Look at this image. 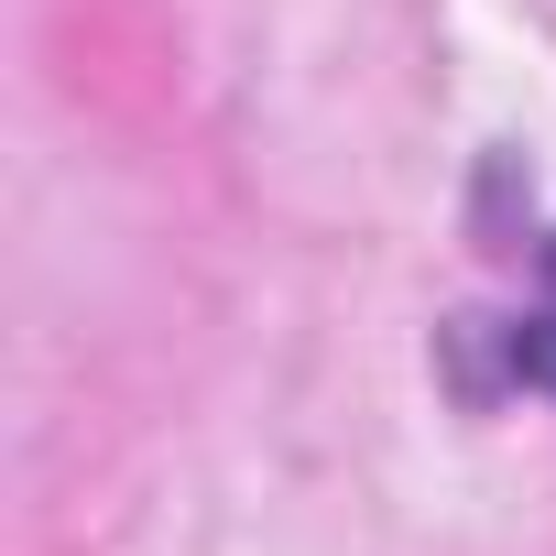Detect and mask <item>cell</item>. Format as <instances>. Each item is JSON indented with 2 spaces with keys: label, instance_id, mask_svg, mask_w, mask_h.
Here are the masks:
<instances>
[{
  "label": "cell",
  "instance_id": "1",
  "mask_svg": "<svg viewBox=\"0 0 556 556\" xmlns=\"http://www.w3.org/2000/svg\"><path fill=\"white\" fill-rule=\"evenodd\" d=\"M513 382L556 404V229H545V251H534V306L513 317Z\"/></svg>",
  "mask_w": 556,
  "mask_h": 556
}]
</instances>
